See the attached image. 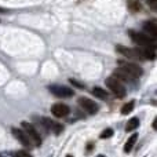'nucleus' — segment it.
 Returning a JSON list of instances; mask_svg holds the SVG:
<instances>
[{
  "mask_svg": "<svg viewBox=\"0 0 157 157\" xmlns=\"http://www.w3.org/2000/svg\"><path fill=\"white\" fill-rule=\"evenodd\" d=\"M13 156L14 157H32V155L28 153L26 150H18V152H15Z\"/></svg>",
  "mask_w": 157,
  "mask_h": 157,
  "instance_id": "nucleus-20",
  "label": "nucleus"
},
{
  "mask_svg": "<svg viewBox=\"0 0 157 157\" xmlns=\"http://www.w3.org/2000/svg\"><path fill=\"white\" fill-rule=\"evenodd\" d=\"M132 109H134V101H131V102L125 103V105L121 108V114H128V113H131V112H132Z\"/></svg>",
  "mask_w": 157,
  "mask_h": 157,
  "instance_id": "nucleus-18",
  "label": "nucleus"
},
{
  "mask_svg": "<svg viewBox=\"0 0 157 157\" xmlns=\"http://www.w3.org/2000/svg\"><path fill=\"white\" fill-rule=\"evenodd\" d=\"M116 51H119L121 55L130 58V59H142V55L139 52V50L135 48H130V47L121 46V44H117L116 46Z\"/></svg>",
  "mask_w": 157,
  "mask_h": 157,
  "instance_id": "nucleus-6",
  "label": "nucleus"
},
{
  "mask_svg": "<svg viewBox=\"0 0 157 157\" xmlns=\"http://www.w3.org/2000/svg\"><path fill=\"white\" fill-rule=\"evenodd\" d=\"M139 52L142 55V59H156V47H144V48H139Z\"/></svg>",
  "mask_w": 157,
  "mask_h": 157,
  "instance_id": "nucleus-11",
  "label": "nucleus"
},
{
  "mask_svg": "<svg viewBox=\"0 0 157 157\" xmlns=\"http://www.w3.org/2000/svg\"><path fill=\"white\" fill-rule=\"evenodd\" d=\"M66 157H73V156H71V155H69V156H66Z\"/></svg>",
  "mask_w": 157,
  "mask_h": 157,
  "instance_id": "nucleus-26",
  "label": "nucleus"
},
{
  "mask_svg": "<svg viewBox=\"0 0 157 157\" xmlns=\"http://www.w3.org/2000/svg\"><path fill=\"white\" fill-rule=\"evenodd\" d=\"M48 91L58 98H69L73 95V90L69 88V87L61 86V84H52V86H50Z\"/></svg>",
  "mask_w": 157,
  "mask_h": 157,
  "instance_id": "nucleus-5",
  "label": "nucleus"
},
{
  "mask_svg": "<svg viewBox=\"0 0 157 157\" xmlns=\"http://www.w3.org/2000/svg\"><path fill=\"white\" fill-rule=\"evenodd\" d=\"M127 6H128V8H130V11H132V13H138L142 8L141 2H138V0H128Z\"/></svg>",
  "mask_w": 157,
  "mask_h": 157,
  "instance_id": "nucleus-17",
  "label": "nucleus"
},
{
  "mask_svg": "<svg viewBox=\"0 0 157 157\" xmlns=\"http://www.w3.org/2000/svg\"><path fill=\"white\" fill-rule=\"evenodd\" d=\"M153 128H155V130H157V119L155 120V121H153Z\"/></svg>",
  "mask_w": 157,
  "mask_h": 157,
  "instance_id": "nucleus-23",
  "label": "nucleus"
},
{
  "mask_svg": "<svg viewBox=\"0 0 157 157\" xmlns=\"http://www.w3.org/2000/svg\"><path fill=\"white\" fill-rule=\"evenodd\" d=\"M110 136H113V130H112V128H105V130L101 132L99 138L101 139H108V138H110Z\"/></svg>",
  "mask_w": 157,
  "mask_h": 157,
  "instance_id": "nucleus-19",
  "label": "nucleus"
},
{
  "mask_svg": "<svg viewBox=\"0 0 157 157\" xmlns=\"http://www.w3.org/2000/svg\"><path fill=\"white\" fill-rule=\"evenodd\" d=\"M119 62V68L124 69L125 72H128V73L131 75L132 77L138 78L142 76V73H144V69L141 68V66L138 65V63H134V62H125V61H117Z\"/></svg>",
  "mask_w": 157,
  "mask_h": 157,
  "instance_id": "nucleus-4",
  "label": "nucleus"
},
{
  "mask_svg": "<svg viewBox=\"0 0 157 157\" xmlns=\"http://www.w3.org/2000/svg\"><path fill=\"white\" fill-rule=\"evenodd\" d=\"M146 2H147L149 7L152 8L153 11H156V10H157V0H146Z\"/></svg>",
  "mask_w": 157,
  "mask_h": 157,
  "instance_id": "nucleus-21",
  "label": "nucleus"
},
{
  "mask_svg": "<svg viewBox=\"0 0 157 157\" xmlns=\"http://www.w3.org/2000/svg\"><path fill=\"white\" fill-rule=\"evenodd\" d=\"M136 139H138V134H132V135L127 139V142H125V145H124V152L125 153H130L131 150H132V147H134V145H135Z\"/></svg>",
  "mask_w": 157,
  "mask_h": 157,
  "instance_id": "nucleus-14",
  "label": "nucleus"
},
{
  "mask_svg": "<svg viewBox=\"0 0 157 157\" xmlns=\"http://www.w3.org/2000/svg\"><path fill=\"white\" fill-rule=\"evenodd\" d=\"M4 11H6L4 8H2V7H0V13H4Z\"/></svg>",
  "mask_w": 157,
  "mask_h": 157,
  "instance_id": "nucleus-24",
  "label": "nucleus"
},
{
  "mask_svg": "<svg viewBox=\"0 0 157 157\" xmlns=\"http://www.w3.org/2000/svg\"><path fill=\"white\" fill-rule=\"evenodd\" d=\"M78 105H80V108L81 109H84V110L87 112L88 114H94V113H97L98 112V105L94 102V101H91V99H88V98H78Z\"/></svg>",
  "mask_w": 157,
  "mask_h": 157,
  "instance_id": "nucleus-7",
  "label": "nucleus"
},
{
  "mask_svg": "<svg viewBox=\"0 0 157 157\" xmlns=\"http://www.w3.org/2000/svg\"><path fill=\"white\" fill-rule=\"evenodd\" d=\"M97 157H105V156H102V155H99V156H97Z\"/></svg>",
  "mask_w": 157,
  "mask_h": 157,
  "instance_id": "nucleus-25",
  "label": "nucleus"
},
{
  "mask_svg": "<svg viewBox=\"0 0 157 157\" xmlns=\"http://www.w3.org/2000/svg\"><path fill=\"white\" fill-rule=\"evenodd\" d=\"M13 134L14 136H15L17 139L19 141V144H22L24 146H32V144H30L29 138L26 136V134L24 132V130H19V128H13Z\"/></svg>",
  "mask_w": 157,
  "mask_h": 157,
  "instance_id": "nucleus-10",
  "label": "nucleus"
},
{
  "mask_svg": "<svg viewBox=\"0 0 157 157\" xmlns=\"http://www.w3.org/2000/svg\"><path fill=\"white\" fill-rule=\"evenodd\" d=\"M51 113L54 114L55 117H66L71 113V109H69V106L65 105V103H54L51 108Z\"/></svg>",
  "mask_w": 157,
  "mask_h": 157,
  "instance_id": "nucleus-8",
  "label": "nucleus"
},
{
  "mask_svg": "<svg viewBox=\"0 0 157 157\" xmlns=\"http://www.w3.org/2000/svg\"><path fill=\"white\" fill-rule=\"evenodd\" d=\"M41 124L44 125V128H46L47 131H54L55 134H59L61 131H62V125H59V124H57V123H54V121H51L50 119H47V117H43L41 119Z\"/></svg>",
  "mask_w": 157,
  "mask_h": 157,
  "instance_id": "nucleus-9",
  "label": "nucleus"
},
{
  "mask_svg": "<svg viewBox=\"0 0 157 157\" xmlns=\"http://www.w3.org/2000/svg\"><path fill=\"white\" fill-rule=\"evenodd\" d=\"M22 128H24V132L26 134V136L29 138L30 144L35 145V146H40L41 145V138H40V135H39L37 130H36V128L28 121H22Z\"/></svg>",
  "mask_w": 157,
  "mask_h": 157,
  "instance_id": "nucleus-3",
  "label": "nucleus"
},
{
  "mask_svg": "<svg viewBox=\"0 0 157 157\" xmlns=\"http://www.w3.org/2000/svg\"><path fill=\"white\" fill-rule=\"evenodd\" d=\"M128 36L131 37V40L134 43H136L138 46H142V47H156V39L150 37L149 35L146 33H142V32H136V30H128Z\"/></svg>",
  "mask_w": 157,
  "mask_h": 157,
  "instance_id": "nucleus-1",
  "label": "nucleus"
},
{
  "mask_svg": "<svg viewBox=\"0 0 157 157\" xmlns=\"http://www.w3.org/2000/svg\"><path fill=\"white\" fill-rule=\"evenodd\" d=\"M105 84L108 86V88L110 90L117 98H123L125 95V87L123 86V83L119 80V78H116L114 76L106 78Z\"/></svg>",
  "mask_w": 157,
  "mask_h": 157,
  "instance_id": "nucleus-2",
  "label": "nucleus"
},
{
  "mask_svg": "<svg viewBox=\"0 0 157 157\" xmlns=\"http://www.w3.org/2000/svg\"><path fill=\"white\" fill-rule=\"evenodd\" d=\"M113 73H114V77L119 78L120 81H134V80H136L135 77H132L128 72H125L124 69H121V68H117Z\"/></svg>",
  "mask_w": 157,
  "mask_h": 157,
  "instance_id": "nucleus-12",
  "label": "nucleus"
},
{
  "mask_svg": "<svg viewBox=\"0 0 157 157\" xmlns=\"http://www.w3.org/2000/svg\"><path fill=\"white\" fill-rule=\"evenodd\" d=\"M92 94L97 98H99V99H108V97H109L108 92L103 88H101V87H94V88H92Z\"/></svg>",
  "mask_w": 157,
  "mask_h": 157,
  "instance_id": "nucleus-16",
  "label": "nucleus"
},
{
  "mask_svg": "<svg viewBox=\"0 0 157 157\" xmlns=\"http://www.w3.org/2000/svg\"><path fill=\"white\" fill-rule=\"evenodd\" d=\"M69 83H71V84H73V86H76L77 88H84V84L78 83V81H76V80H75V78H69Z\"/></svg>",
  "mask_w": 157,
  "mask_h": 157,
  "instance_id": "nucleus-22",
  "label": "nucleus"
},
{
  "mask_svg": "<svg viewBox=\"0 0 157 157\" xmlns=\"http://www.w3.org/2000/svg\"><path fill=\"white\" fill-rule=\"evenodd\" d=\"M138 125H139L138 117H131L127 121V124H125V131H134L138 128Z\"/></svg>",
  "mask_w": 157,
  "mask_h": 157,
  "instance_id": "nucleus-15",
  "label": "nucleus"
},
{
  "mask_svg": "<svg viewBox=\"0 0 157 157\" xmlns=\"http://www.w3.org/2000/svg\"><path fill=\"white\" fill-rule=\"evenodd\" d=\"M144 29H145V33L149 35L150 37H153V39L157 37V26H156L155 21H146L144 24Z\"/></svg>",
  "mask_w": 157,
  "mask_h": 157,
  "instance_id": "nucleus-13",
  "label": "nucleus"
}]
</instances>
